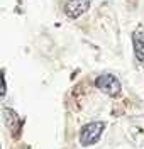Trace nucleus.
Wrapping results in <instances>:
<instances>
[{"mask_svg": "<svg viewBox=\"0 0 144 149\" xmlns=\"http://www.w3.org/2000/svg\"><path fill=\"white\" fill-rule=\"evenodd\" d=\"M104 129H105L104 122H90V124H85L81 127V130H80V144L81 146H92V144H95L97 141L100 139Z\"/></svg>", "mask_w": 144, "mask_h": 149, "instance_id": "f257e3e1", "label": "nucleus"}, {"mask_svg": "<svg viewBox=\"0 0 144 149\" xmlns=\"http://www.w3.org/2000/svg\"><path fill=\"white\" fill-rule=\"evenodd\" d=\"M95 86L109 97H117L122 92V85L119 81V78L114 74H100L95 80Z\"/></svg>", "mask_w": 144, "mask_h": 149, "instance_id": "f03ea898", "label": "nucleus"}, {"mask_svg": "<svg viewBox=\"0 0 144 149\" xmlns=\"http://www.w3.org/2000/svg\"><path fill=\"white\" fill-rule=\"evenodd\" d=\"M90 3H92V0H68L65 12L70 19H77L88 10Z\"/></svg>", "mask_w": 144, "mask_h": 149, "instance_id": "7ed1b4c3", "label": "nucleus"}, {"mask_svg": "<svg viewBox=\"0 0 144 149\" xmlns=\"http://www.w3.org/2000/svg\"><path fill=\"white\" fill-rule=\"evenodd\" d=\"M132 44H134V54L136 59L144 65V31H136L132 34Z\"/></svg>", "mask_w": 144, "mask_h": 149, "instance_id": "20e7f679", "label": "nucleus"}, {"mask_svg": "<svg viewBox=\"0 0 144 149\" xmlns=\"http://www.w3.org/2000/svg\"><path fill=\"white\" fill-rule=\"evenodd\" d=\"M5 122H7V125H9V129L14 132V130L19 129V119H17V113L14 110H10V109H5Z\"/></svg>", "mask_w": 144, "mask_h": 149, "instance_id": "39448f33", "label": "nucleus"}, {"mask_svg": "<svg viewBox=\"0 0 144 149\" xmlns=\"http://www.w3.org/2000/svg\"><path fill=\"white\" fill-rule=\"evenodd\" d=\"M5 93V81H3V73H0V95Z\"/></svg>", "mask_w": 144, "mask_h": 149, "instance_id": "423d86ee", "label": "nucleus"}]
</instances>
